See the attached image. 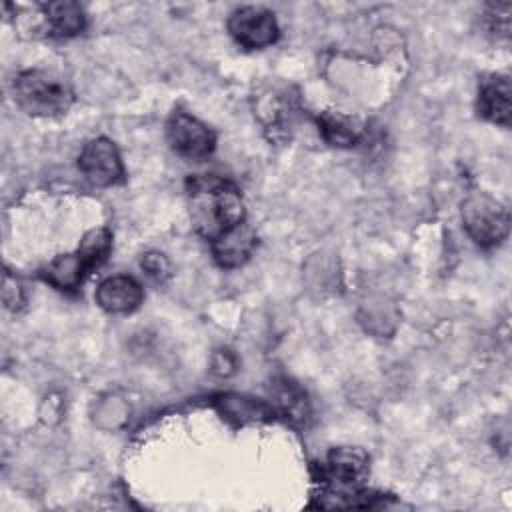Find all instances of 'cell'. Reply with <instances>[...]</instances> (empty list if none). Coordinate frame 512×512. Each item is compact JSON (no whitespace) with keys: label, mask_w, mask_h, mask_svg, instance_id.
Wrapping results in <instances>:
<instances>
[{"label":"cell","mask_w":512,"mask_h":512,"mask_svg":"<svg viewBox=\"0 0 512 512\" xmlns=\"http://www.w3.org/2000/svg\"><path fill=\"white\" fill-rule=\"evenodd\" d=\"M188 210L194 230L214 242L222 234L246 222V208L240 190L214 174H196L186 182Z\"/></svg>","instance_id":"6da1fadb"},{"label":"cell","mask_w":512,"mask_h":512,"mask_svg":"<svg viewBox=\"0 0 512 512\" xmlns=\"http://www.w3.org/2000/svg\"><path fill=\"white\" fill-rule=\"evenodd\" d=\"M14 100L30 116H60L74 104L72 86L56 72L30 68L14 78Z\"/></svg>","instance_id":"7a4b0ae2"},{"label":"cell","mask_w":512,"mask_h":512,"mask_svg":"<svg viewBox=\"0 0 512 512\" xmlns=\"http://www.w3.org/2000/svg\"><path fill=\"white\" fill-rule=\"evenodd\" d=\"M462 224L468 236L484 248L500 244L508 236V208L488 192H470L462 202Z\"/></svg>","instance_id":"3957f363"},{"label":"cell","mask_w":512,"mask_h":512,"mask_svg":"<svg viewBox=\"0 0 512 512\" xmlns=\"http://www.w3.org/2000/svg\"><path fill=\"white\" fill-rule=\"evenodd\" d=\"M166 140L180 158L202 160L214 152L216 134L196 116L174 110L166 122Z\"/></svg>","instance_id":"277c9868"},{"label":"cell","mask_w":512,"mask_h":512,"mask_svg":"<svg viewBox=\"0 0 512 512\" xmlns=\"http://www.w3.org/2000/svg\"><path fill=\"white\" fill-rule=\"evenodd\" d=\"M228 32L246 50L266 48L280 36L274 14L262 6L236 8L228 18Z\"/></svg>","instance_id":"5b68a950"},{"label":"cell","mask_w":512,"mask_h":512,"mask_svg":"<svg viewBox=\"0 0 512 512\" xmlns=\"http://www.w3.org/2000/svg\"><path fill=\"white\" fill-rule=\"evenodd\" d=\"M78 168L84 178L100 188L114 186L124 178V164L116 144L106 138L98 136L84 144L78 156Z\"/></svg>","instance_id":"8992f818"},{"label":"cell","mask_w":512,"mask_h":512,"mask_svg":"<svg viewBox=\"0 0 512 512\" xmlns=\"http://www.w3.org/2000/svg\"><path fill=\"white\" fill-rule=\"evenodd\" d=\"M510 96H512V88H510V78L506 74L484 76L478 86V100H476L478 114L488 122L508 128L512 118Z\"/></svg>","instance_id":"52a82bcc"},{"label":"cell","mask_w":512,"mask_h":512,"mask_svg":"<svg viewBox=\"0 0 512 512\" xmlns=\"http://www.w3.org/2000/svg\"><path fill=\"white\" fill-rule=\"evenodd\" d=\"M144 300V290L138 280L126 274H116L102 280L96 288V302L110 314L134 312Z\"/></svg>","instance_id":"ba28073f"},{"label":"cell","mask_w":512,"mask_h":512,"mask_svg":"<svg viewBox=\"0 0 512 512\" xmlns=\"http://www.w3.org/2000/svg\"><path fill=\"white\" fill-rule=\"evenodd\" d=\"M210 244L212 254L222 268H238L250 258L252 250L256 248V234L246 222H242L240 226L232 228Z\"/></svg>","instance_id":"9c48e42d"},{"label":"cell","mask_w":512,"mask_h":512,"mask_svg":"<svg viewBox=\"0 0 512 512\" xmlns=\"http://www.w3.org/2000/svg\"><path fill=\"white\" fill-rule=\"evenodd\" d=\"M316 124H318V132L322 134V138L330 144V146H338V148H350L354 146L364 132V126L358 118L348 116L344 112H336V110H324L316 116Z\"/></svg>","instance_id":"30bf717a"},{"label":"cell","mask_w":512,"mask_h":512,"mask_svg":"<svg viewBox=\"0 0 512 512\" xmlns=\"http://www.w3.org/2000/svg\"><path fill=\"white\" fill-rule=\"evenodd\" d=\"M50 34L58 38H70L86 28V14L78 2H48L42 4Z\"/></svg>","instance_id":"8fae6325"},{"label":"cell","mask_w":512,"mask_h":512,"mask_svg":"<svg viewBox=\"0 0 512 512\" xmlns=\"http://www.w3.org/2000/svg\"><path fill=\"white\" fill-rule=\"evenodd\" d=\"M88 268L84 266V262L80 260L78 252L72 254H62L58 258H54L44 270H42V278L52 284L58 290H76L80 288V284L84 282V278L88 276Z\"/></svg>","instance_id":"7c38bea8"},{"label":"cell","mask_w":512,"mask_h":512,"mask_svg":"<svg viewBox=\"0 0 512 512\" xmlns=\"http://www.w3.org/2000/svg\"><path fill=\"white\" fill-rule=\"evenodd\" d=\"M112 250V232L108 228H94L84 234L80 240V246L76 248L80 260L88 268V272H94L100 268Z\"/></svg>","instance_id":"4fadbf2b"},{"label":"cell","mask_w":512,"mask_h":512,"mask_svg":"<svg viewBox=\"0 0 512 512\" xmlns=\"http://www.w3.org/2000/svg\"><path fill=\"white\" fill-rule=\"evenodd\" d=\"M218 406L226 418H236L240 422H254L264 416H270V408L264 402L244 398L238 394H224L218 398Z\"/></svg>","instance_id":"5bb4252c"},{"label":"cell","mask_w":512,"mask_h":512,"mask_svg":"<svg viewBox=\"0 0 512 512\" xmlns=\"http://www.w3.org/2000/svg\"><path fill=\"white\" fill-rule=\"evenodd\" d=\"M140 266L156 282H164L170 276V262L162 252H146Z\"/></svg>","instance_id":"9a60e30c"}]
</instances>
